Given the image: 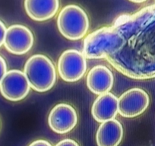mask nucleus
<instances>
[{
	"instance_id": "39448f33",
	"label": "nucleus",
	"mask_w": 155,
	"mask_h": 146,
	"mask_svg": "<svg viewBox=\"0 0 155 146\" xmlns=\"http://www.w3.org/2000/svg\"><path fill=\"white\" fill-rule=\"evenodd\" d=\"M31 89L25 72L17 69L7 71L0 83V92L5 99L19 101L26 98Z\"/></svg>"
},
{
	"instance_id": "4468645a",
	"label": "nucleus",
	"mask_w": 155,
	"mask_h": 146,
	"mask_svg": "<svg viewBox=\"0 0 155 146\" xmlns=\"http://www.w3.org/2000/svg\"><path fill=\"white\" fill-rule=\"evenodd\" d=\"M56 146H79V144H78L74 140L66 138V139H63L59 141L56 144Z\"/></svg>"
},
{
	"instance_id": "ddd939ff",
	"label": "nucleus",
	"mask_w": 155,
	"mask_h": 146,
	"mask_svg": "<svg viewBox=\"0 0 155 146\" xmlns=\"http://www.w3.org/2000/svg\"><path fill=\"white\" fill-rule=\"evenodd\" d=\"M7 72V64L5 59L0 56V83Z\"/></svg>"
},
{
	"instance_id": "2eb2a0df",
	"label": "nucleus",
	"mask_w": 155,
	"mask_h": 146,
	"mask_svg": "<svg viewBox=\"0 0 155 146\" xmlns=\"http://www.w3.org/2000/svg\"><path fill=\"white\" fill-rule=\"evenodd\" d=\"M6 28L2 21H0V47L4 44L5 38V33H6Z\"/></svg>"
},
{
	"instance_id": "f3484780",
	"label": "nucleus",
	"mask_w": 155,
	"mask_h": 146,
	"mask_svg": "<svg viewBox=\"0 0 155 146\" xmlns=\"http://www.w3.org/2000/svg\"><path fill=\"white\" fill-rule=\"evenodd\" d=\"M129 1L132 2H135V3H141V2H145L147 0H129Z\"/></svg>"
},
{
	"instance_id": "9b49d317",
	"label": "nucleus",
	"mask_w": 155,
	"mask_h": 146,
	"mask_svg": "<svg viewBox=\"0 0 155 146\" xmlns=\"http://www.w3.org/2000/svg\"><path fill=\"white\" fill-rule=\"evenodd\" d=\"M59 0H25V8L28 15L37 22L52 18L57 12Z\"/></svg>"
},
{
	"instance_id": "9d476101",
	"label": "nucleus",
	"mask_w": 155,
	"mask_h": 146,
	"mask_svg": "<svg viewBox=\"0 0 155 146\" xmlns=\"http://www.w3.org/2000/svg\"><path fill=\"white\" fill-rule=\"evenodd\" d=\"M91 114L94 119L101 123L113 120L118 114V98L110 92L99 95L92 106Z\"/></svg>"
},
{
	"instance_id": "423d86ee",
	"label": "nucleus",
	"mask_w": 155,
	"mask_h": 146,
	"mask_svg": "<svg viewBox=\"0 0 155 146\" xmlns=\"http://www.w3.org/2000/svg\"><path fill=\"white\" fill-rule=\"evenodd\" d=\"M150 102L147 92L138 88L124 92L118 99V113L123 117L132 118L145 111Z\"/></svg>"
},
{
	"instance_id": "f8f14e48",
	"label": "nucleus",
	"mask_w": 155,
	"mask_h": 146,
	"mask_svg": "<svg viewBox=\"0 0 155 146\" xmlns=\"http://www.w3.org/2000/svg\"><path fill=\"white\" fill-rule=\"evenodd\" d=\"M123 137V128L116 119L104 122L96 134L97 146H118Z\"/></svg>"
},
{
	"instance_id": "6e6552de",
	"label": "nucleus",
	"mask_w": 155,
	"mask_h": 146,
	"mask_svg": "<svg viewBox=\"0 0 155 146\" xmlns=\"http://www.w3.org/2000/svg\"><path fill=\"white\" fill-rule=\"evenodd\" d=\"M77 123V113L74 107L68 104H57L49 114V126L56 133H67L74 129Z\"/></svg>"
},
{
	"instance_id": "0eeeda50",
	"label": "nucleus",
	"mask_w": 155,
	"mask_h": 146,
	"mask_svg": "<svg viewBox=\"0 0 155 146\" xmlns=\"http://www.w3.org/2000/svg\"><path fill=\"white\" fill-rule=\"evenodd\" d=\"M34 35L27 27L14 25L6 30L4 46L12 54L23 55L34 45Z\"/></svg>"
},
{
	"instance_id": "7ed1b4c3",
	"label": "nucleus",
	"mask_w": 155,
	"mask_h": 146,
	"mask_svg": "<svg viewBox=\"0 0 155 146\" xmlns=\"http://www.w3.org/2000/svg\"><path fill=\"white\" fill-rule=\"evenodd\" d=\"M120 42L118 32L111 28H102L89 34L84 42L85 58H104L114 50Z\"/></svg>"
},
{
	"instance_id": "dca6fc26",
	"label": "nucleus",
	"mask_w": 155,
	"mask_h": 146,
	"mask_svg": "<svg viewBox=\"0 0 155 146\" xmlns=\"http://www.w3.org/2000/svg\"><path fill=\"white\" fill-rule=\"evenodd\" d=\"M29 146H52V144L46 140L40 139L32 142Z\"/></svg>"
},
{
	"instance_id": "20e7f679",
	"label": "nucleus",
	"mask_w": 155,
	"mask_h": 146,
	"mask_svg": "<svg viewBox=\"0 0 155 146\" xmlns=\"http://www.w3.org/2000/svg\"><path fill=\"white\" fill-rule=\"evenodd\" d=\"M87 70L84 55L76 50H68L62 53L58 62L59 76L64 81L74 82L81 79Z\"/></svg>"
},
{
	"instance_id": "f03ea898",
	"label": "nucleus",
	"mask_w": 155,
	"mask_h": 146,
	"mask_svg": "<svg viewBox=\"0 0 155 146\" xmlns=\"http://www.w3.org/2000/svg\"><path fill=\"white\" fill-rule=\"evenodd\" d=\"M59 32L65 38L77 41L84 37L89 28V19L85 12L76 5H68L59 12L57 18Z\"/></svg>"
},
{
	"instance_id": "f257e3e1",
	"label": "nucleus",
	"mask_w": 155,
	"mask_h": 146,
	"mask_svg": "<svg viewBox=\"0 0 155 146\" xmlns=\"http://www.w3.org/2000/svg\"><path fill=\"white\" fill-rule=\"evenodd\" d=\"M24 72L31 88L36 91H47L56 82V71L54 65L44 55L36 54L31 56L25 63Z\"/></svg>"
},
{
	"instance_id": "1a4fd4ad",
	"label": "nucleus",
	"mask_w": 155,
	"mask_h": 146,
	"mask_svg": "<svg viewBox=\"0 0 155 146\" xmlns=\"http://www.w3.org/2000/svg\"><path fill=\"white\" fill-rule=\"evenodd\" d=\"M87 85L95 95L108 93L113 85V75L105 65H96L90 70L87 76Z\"/></svg>"
}]
</instances>
